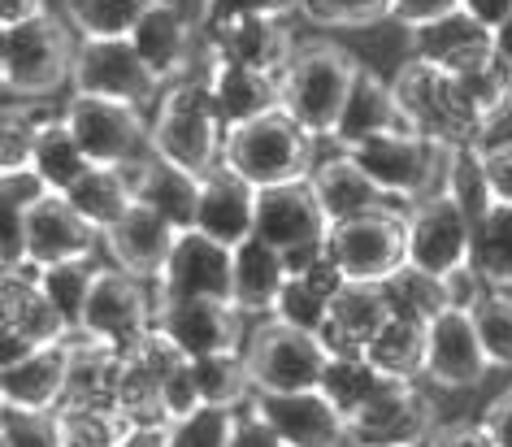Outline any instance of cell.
Wrapping results in <instances>:
<instances>
[{"label":"cell","instance_id":"obj_1","mask_svg":"<svg viewBox=\"0 0 512 447\" xmlns=\"http://www.w3.org/2000/svg\"><path fill=\"white\" fill-rule=\"evenodd\" d=\"M391 87L417 135L439 139V144H452V148H482L491 122L473 109V100L452 79V70H443L434 57L404 61Z\"/></svg>","mask_w":512,"mask_h":447},{"label":"cell","instance_id":"obj_2","mask_svg":"<svg viewBox=\"0 0 512 447\" xmlns=\"http://www.w3.org/2000/svg\"><path fill=\"white\" fill-rule=\"evenodd\" d=\"M356 74H361V61H356L348 48H339L330 40L300 44L296 57H291V66L278 74L283 109L304 126V131L335 135L343 105H348V96H352Z\"/></svg>","mask_w":512,"mask_h":447},{"label":"cell","instance_id":"obj_3","mask_svg":"<svg viewBox=\"0 0 512 447\" xmlns=\"http://www.w3.org/2000/svg\"><path fill=\"white\" fill-rule=\"evenodd\" d=\"M313 131L291 118L287 109L261 113L252 122H239L226 131L222 161L256 187H283L313 178Z\"/></svg>","mask_w":512,"mask_h":447},{"label":"cell","instance_id":"obj_4","mask_svg":"<svg viewBox=\"0 0 512 447\" xmlns=\"http://www.w3.org/2000/svg\"><path fill=\"white\" fill-rule=\"evenodd\" d=\"M226 131L230 126L222 122V109L209 92V83H183L174 87L170 96L161 100V113L152 122V152L165 161H174L178 170L187 174H213L222 165V148H226Z\"/></svg>","mask_w":512,"mask_h":447},{"label":"cell","instance_id":"obj_5","mask_svg":"<svg viewBox=\"0 0 512 447\" xmlns=\"http://www.w3.org/2000/svg\"><path fill=\"white\" fill-rule=\"evenodd\" d=\"M74 57H79V44L70 40L66 22L35 14L0 35V83L14 96H53L74 74Z\"/></svg>","mask_w":512,"mask_h":447},{"label":"cell","instance_id":"obj_6","mask_svg":"<svg viewBox=\"0 0 512 447\" xmlns=\"http://www.w3.org/2000/svg\"><path fill=\"white\" fill-rule=\"evenodd\" d=\"M343 152H352L356 165H361L387 196L417 204L447 187L456 148L439 144V139H426L417 131H395V135H374V139H365V144L343 148Z\"/></svg>","mask_w":512,"mask_h":447},{"label":"cell","instance_id":"obj_7","mask_svg":"<svg viewBox=\"0 0 512 447\" xmlns=\"http://www.w3.org/2000/svg\"><path fill=\"white\" fill-rule=\"evenodd\" d=\"M243 361H248L252 374V395L256 391H317L326 378L330 352L322 348V339L313 330H300L291 322H261L248 335V348H243Z\"/></svg>","mask_w":512,"mask_h":447},{"label":"cell","instance_id":"obj_8","mask_svg":"<svg viewBox=\"0 0 512 447\" xmlns=\"http://www.w3.org/2000/svg\"><path fill=\"white\" fill-rule=\"evenodd\" d=\"M326 248L339 261V270L356 283H387L395 270L408 265V213L391 209V204L356 213L348 222L330 226Z\"/></svg>","mask_w":512,"mask_h":447},{"label":"cell","instance_id":"obj_9","mask_svg":"<svg viewBox=\"0 0 512 447\" xmlns=\"http://www.w3.org/2000/svg\"><path fill=\"white\" fill-rule=\"evenodd\" d=\"M473 252V217L456 200L452 187L434 191L408 209V261L447 278Z\"/></svg>","mask_w":512,"mask_h":447},{"label":"cell","instance_id":"obj_10","mask_svg":"<svg viewBox=\"0 0 512 447\" xmlns=\"http://www.w3.org/2000/svg\"><path fill=\"white\" fill-rule=\"evenodd\" d=\"M66 122L79 148L87 152L92 165H126L148 157L144 144H152V131H144L139 122V109L126 105V100H105V96H79L74 92Z\"/></svg>","mask_w":512,"mask_h":447},{"label":"cell","instance_id":"obj_11","mask_svg":"<svg viewBox=\"0 0 512 447\" xmlns=\"http://www.w3.org/2000/svg\"><path fill=\"white\" fill-rule=\"evenodd\" d=\"M74 92L79 96H105V100H126V105H148L157 96L161 79L148 70L139 57L131 35L122 40H83L79 57H74Z\"/></svg>","mask_w":512,"mask_h":447},{"label":"cell","instance_id":"obj_12","mask_svg":"<svg viewBox=\"0 0 512 447\" xmlns=\"http://www.w3.org/2000/svg\"><path fill=\"white\" fill-rule=\"evenodd\" d=\"M157 330H165L191 361L217 352H239L243 343V309L235 300L187 296V300H157L152 313Z\"/></svg>","mask_w":512,"mask_h":447},{"label":"cell","instance_id":"obj_13","mask_svg":"<svg viewBox=\"0 0 512 447\" xmlns=\"http://www.w3.org/2000/svg\"><path fill=\"white\" fill-rule=\"evenodd\" d=\"M157 300H187V296H213L235 300V248L217 244L204 231H183L161 270Z\"/></svg>","mask_w":512,"mask_h":447},{"label":"cell","instance_id":"obj_14","mask_svg":"<svg viewBox=\"0 0 512 447\" xmlns=\"http://www.w3.org/2000/svg\"><path fill=\"white\" fill-rule=\"evenodd\" d=\"M256 239L274 244L283 257L326 244L330 217L309 178L304 183H283V187H261V200H256Z\"/></svg>","mask_w":512,"mask_h":447},{"label":"cell","instance_id":"obj_15","mask_svg":"<svg viewBox=\"0 0 512 447\" xmlns=\"http://www.w3.org/2000/svg\"><path fill=\"white\" fill-rule=\"evenodd\" d=\"M152 326L157 322H152V304L144 296V287H139V278H131L126 270H100L92 300L83 309L79 335L105 339L118 352H131Z\"/></svg>","mask_w":512,"mask_h":447},{"label":"cell","instance_id":"obj_16","mask_svg":"<svg viewBox=\"0 0 512 447\" xmlns=\"http://www.w3.org/2000/svg\"><path fill=\"white\" fill-rule=\"evenodd\" d=\"M122 417L131 426H161L165 408H161V391L170 374L187 361V352L165 335V330L152 326L144 339L135 343L131 352H122Z\"/></svg>","mask_w":512,"mask_h":447},{"label":"cell","instance_id":"obj_17","mask_svg":"<svg viewBox=\"0 0 512 447\" xmlns=\"http://www.w3.org/2000/svg\"><path fill=\"white\" fill-rule=\"evenodd\" d=\"M252 408L278 430L287 447H339L348 439V417L330 404V395L317 391H256Z\"/></svg>","mask_w":512,"mask_h":447},{"label":"cell","instance_id":"obj_18","mask_svg":"<svg viewBox=\"0 0 512 447\" xmlns=\"http://www.w3.org/2000/svg\"><path fill=\"white\" fill-rule=\"evenodd\" d=\"M434 417H439L434 404L413 382H404V387H395L391 395H382V400L361 408L348 421V443L352 447H421L439 430Z\"/></svg>","mask_w":512,"mask_h":447},{"label":"cell","instance_id":"obj_19","mask_svg":"<svg viewBox=\"0 0 512 447\" xmlns=\"http://www.w3.org/2000/svg\"><path fill=\"white\" fill-rule=\"evenodd\" d=\"M491 369V356L482 348V335L473 326L469 309H447L430 322L426 335V374L434 387L460 391V387H478L482 374Z\"/></svg>","mask_w":512,"mask_h":447},{"label":"cell","instance_id":"obj_20","mask_svg":"<svg viewBox=\"0 0 512 447\" xmlns=\"http://www.w3.org/2000/svg\"><path fill=\"white\" fill-rule=\"evenodd\" d=\"M256 200L261 187L248 183L235 165H217L213 174L200 178V209H196V231L226 248H239L243 239L256 235Z\"/></svg>","mask_w":512,"mask_h":447},{"label":"cell","instance_id":"obj_21","mask_svg":"<svg viewBox=\"0 0 512 447\" xmlns=\"http://www.w3.org/2000/svg\"><path fill=\"white\" fill-rule=\"evenodd\" d=\"M391 300H387V287L382 283H356L348 278L343 291L330 300L326 309V322L317 330L322 348L330 356H365V348L374 343V335L391 322Z\"/></svg>","mask_w":512,"mask_h":447},{"label":"cell","instance_id":"obj_22","mask_svg":"<svg viewBox=\"0 0 512 447\" xmlns=\"http://www.w3.org/2000/svg\"><path fill=\"white\" fill-rule=\"evenodd\" d=\"M178 226L165 213H157L152 204H131L118 222L105 231V244L118 261V270H126L131 278H161L165 261L178 244Z\"/></svg>","mask_w":512,"mask_h":447},{"label":"cell","instance_id":"obj_23","mask_svg":"<svg viewBox=\"0 0 512 447\" xmlns=\"http://www.w3.org/2000/svg\"><path fill=\"white\" fill-rule=\"evenodd\" d=\"M122 352L105 339H70V382L61 408H96V413H122Z\"/></svg>","mask_w":512,"mask_h":447},{"label":"cell","instance_id":"obj_24","mask_svg":"<svg viewBox=\"0 0 512 447\" xmlns=\"http://www.w3.org/2000/svg\"><path fill=\"white\" fill-rule=\"evenodd\" d=\"M209 48L226 61H239L248 70L261 74H283L296 57V40L278 18H230V22H213L209 31Z\"/></svg>","mask_w":512,"mask_h":447},{"label":"cell","instance_id":"obj_25","mask_svg":"<svg viewBox=\"0 0 512 447\" xmlns=\"http://www.w3.org/2000/svg\"><path fill=\"white\" fill-rule=\"evenodd\" d=\"M204 70H209L204 83H209L226 126H239V122L261 118V113L283 109V87H278L274 74H261V70L239 66V61L217 57L209 44H204Z\"/></svg>","mask_w":512,"mask_h":447},{"label":"cell","instance_id":"obj_26","mask_svg":"<svg viewBox=\"0 0 512 447\" xmlns=\"http://www.w3.org/2000/svg\"><path fill=\"white\" fill-rule=\"evenodd\" d=\"M96 235L100 231L61 196V191H53V196H44L35 209H27V252H31L35 265L92 257Z\"/></svg>","mask_w":512,"mask_h":447},{"label":"cell","instance_id":"obj_27","mask_svg":"<svg viewBox=\"0 0 512 447\" xmlns=\"http://www.w3.org/2000/svg\"><path fill=\"white\" fill-rule=\"evenodd\" d=\"M196 22L187 18L183 5H174V0H152V9L144 14V22L135 27V48L139 57L148 61V70L157 74V79H178L183 70H191V57H196Z\"/></svg>","mask_w":512,"mask_h":447},{"label":"cell","instance_id":"obj_28","mask_svg":"<svg viewBox=\"0 0 512 447\" xmlns=\"http://www.w3.org/2000/svg\"><path fill=\"white\" fill-rule=\"evenodd\" d=\"M395 131H413V122H408V113L400 105V96H395V87L391 83H382L374 70H365L356 74V83H352V96H348V105H343V118L335 126V144L339 148H356V144H365V139H374V135H395Z\"/></svg>","mask_w":512,"mask_h":447},{"label":"cell","instance_id":"obj_29","mask_svg":"<svg viewBox=\"0 0 512 447\" xmlns=\"http://www.w3.org/2000/svg\"><path fill=\"white\" fill-rule=\"evenodd\" d=\"M70 382V339L0 365V400L14 408H61Z\"/></svg>","mask_w":512,"mask_h":447},{"label":"cell","instance_id":"obj_30","mask_svg":"<svg viewBox=\"0 0 512 447\" xmlns=\"http://www.w3.org/2000/svg\"><path fill=\"white\" fill-rule=\"evenodd\" d=\"M0 335H18L31 348H48V343L74 339V330L40 283H31V278H5L0 283Z\"/></svg>","mask_w":512,"mask_h":447},{"label":"cell","instance_id":"obj_31","mask_svg":"<svg viewBox=\"0 0 512 447\" xmlns=\"http://www.w3.org/2000/svg\"><path fill=\"white\" fill-rule=\"evenodd\" d=\"M135 200L165 213L178 231H191L200 209V178L178 170L174 161L157 157V152H148V157L135 161Z\"/></svg>","mask_w":512,"mask_h":447},{"label":"cell","instance_id":"obj_32","mask_svg":"<svg viewBox=\"0 0 512 447\" xmlns=\"http://www.w3.org/2000/svg\"><path fill=\"white\" fill-rule=\"evenodd\" d=\"M313 191L317 200H322V209L330 217V226L335 222H348L356 213H369L378 209V204H387V191H382L374 178H369L361 165H356L352 152H339L335 161H322L313 170Z\"/></svg>","mask_w":512,"mask_h":447},{"label":"cell","instance_id":"obj_33","mask_svg":"<svg viewBox=\"0 0 512 447\" xmlns=\"http://www.w3.org/2000/svg\"><path fill=\"white\" fill-rule=\"evenodd\" d=\"M287 278V257L274 244L252 235L235 248V304L243 313H274Z\"/></svg>","mask_w":512,"mask_h":447},{"label":"cell","instance_id":"obj_34","mask_svg":"<svg viewBox=\"0 0 512 447\" xmlns=\"http://www.w3.org/2000/svg\"><path fill=\"white\" fill-rule=\"evenodd\" d=\"M100 235L135 204V161L126 165H92L70 191H61Z\"/></svg>","mask_w":512,"mask_h":447},{"label":"cell","instance_id":"obj_35","mask_svg":"<svg viewBox=\"0 0 512 447\" xmlns=\"http://www.w3.org/2000/svg\"><path fill=\"white\" fill-rule=\"evenodd\" d=\"M395 387H404V382L382 374L369 356H330L326 378H322V391L330 395V404H335L348 421L361 413V408L382 400V395H391Z\"/></svg>","mask_w":512,"mask_h":447},{"label":"cell","instance_id":"obj_36","mask_svg":"<svg viewBox=\"0 0 512 447\" xmlns=\"http://www.w3.org/2000/svg\"><path fill=\"white\" fill-rule=\"evenodd\" d=\"M426 335H430V322L391 313V322L374 335V343L365 348V356L382 369V374H391L400 382H413V378L426 374Z\"/></svg>","mask_w":512,"mask_h":447},{"label":"cell","instance_id":"obj_37","mask_svg":"<svg viewBox=\"0 0 512 447\" xmlns=\"http://www.w3.org/2000/svg\"><path fill=\"white\" fill-rule=\"evenodd\" d=\"M469 261L482 274L486 287H495V291L512 287V204L508 200H495L482 222L473 226Z\"/></svg>","mask_w":512,"mask_h":447},{"label":"cell","instance_id":"obj_38","mask_svg":"<svg viewBox=\"0 0 512 447\" xmlns=\"http://www.w3.org/2000/svg\"><path fill=\"white\" fill-rule=\"evenodd\" d=\"M31 165L48 178V187L53 191H70L87 170H92V161H87V152L79 148V139H74L66 118H44L40 122Z\"/></svg>","mask_w":512,"mask_h":447},{"label":"cell","instance_id":"obj_39","mask_svg":"<svg viewBox=\"0 0 512 447\" xmlns=\"http://www.w3.org/2000/svg\"><path fill=\"white\" fill-rule=\"evenodd\" d=\"M382 287H387L391 309H395V313H404V317H417V322H434L439 313L456 309L447 278L430 274V270H421V265H413V261H408L404 270H395Z\"/></svg>","mask_w":512,"mask_h":447},{"label":"cell","instance_id":"obj_40","mask_svg":"<svg viewBox=\"0 0 512 447\" xmlns=\"http://www.w3.org/2000/svg\"><path fill=\"white\" fill-rule=\"evenodd\" d=\"M152 0H66V14L83 40H122L135 35Z\"/></svg>","mask_w":512,"mask_h":447},{"label":"cell","instance_id":"obj_41","mask_svg":"<svg viewBox=\"0 0 512 447\" xmlns=\"http://www.w3.org/2000/svg\"><path fill=\"white\" fill-rule=\"evenodd\" d=\"M96 278H100V270L92 265V257H70V261H57V265H44L40 270V287L61 309V317L70 322L74 335H79V326H83V309H87V300H92Z\"/></svg>","mask_w":512,"mask_h":447},{"label":"cell","instance_id":"obj_42","mask_svg":"<svg viewBox=\"0 0 512 447\" xmlns=\"http://www.w3.org/2000/svg\"><path fill=\"white\" fill-rule=\"evenodd\" d=\"M196 378H200V395L213 408H239L252 395V374L243 352H217V356H200L196 361Z\"/></svg>","mask_w":512,"mask_h":447},{"label":"cell","instance_id":"obj_43","mask_svg":"<svg viewBox=\"0 0 512 447\" xmlns=\"http://www.w3.org/2000/svg\"><path fill=\"white\" fill-rule=\"evenodd\" d=\"M447 187L456 191V200L465 204V213L473 217V226L486 217V209L495 204L491 170H486V148H456L452 152V178Z\"/></svg>","mask_w":512,"mask_h":447},{"label":"cell","instance_id":"obj_44","mask_svg":"<svg viewBox=\"0 0 512 447\" xmlns=\"http://www.w3.org/2000/svg\"><path fill=\"white\" fill-rule=\"evenodd\" d=\"M0 447H66L57 408H14L0 413Z\"/></svg>","mask_w":512,"mask_h":447},{"label":"cell","instance_id":"obj_45","mask_svg":"<svg viewBox=\"0 0 512 447\" xmlns=\"http://www.w3.org/2000/svg\"><path fill=\"white\" fill-rule=\"evenodd\" d=\"M469 313H473V326H478L491 365L512 369V296L508 291H486Z\"/></svg>","mask_w":512,"mask_h":447},{"label":"cell","instance_id":"obj_46","mask_svg":"<svg viewBox=\"0 0 512 447\" xmlns=\"http://www.w3.org/2000/svg\"><path fill=\"white\" fill-rule=\"evenodd\" d=\"M230 434H235V408L204 404L191 417L170 421L165 447H230Z\"/></svg>","mask_w":512,"mask_h":447},{"label":"cell","instance_id":"obj_47","mask_svg":"<svg viewBox=\"0 0 512 447\" xmlns=\"http://www.w3.org/2000/svg\"><path fill=\"white\" fill-rule=\"evenodd\" d=\"M57 413L66 447H118L131 426L122 413H96V408H57Z\"/></svg>","mask_w":512,"mask_h":447},{"label":"cell","instance_id":"obj_48","mask_svg":"<svg viewBox=\"0 0 512 447\" xmlns=\"http://www.w3.org/2000/svg\"><path fill=\"white\" fill-rule=\"evenodd\" d=\"M300 9L313 27H374L395 14V0H304Z\"/></svg>","mask_w":512,"mask_h":447},{"label":"cell","instance_id":"obj_49","mask_svg":"<svg viewBox=\"0 0 512 447\" xmlns=\"http://www.w3.org/2000/svg\"><path fill=\"white\" fill-rule=\"evenodd\" d=\"M35 135L40 122L27 105H5V122H0V170H22L35 157Z\"/></svg>","mask_w":512,"mask_h":447},{"label":"cell","instance_id":"obj_50","mask_svg":"<svg viewBox=\"0 0 512 447\" xmlns=\"http://www.w3.org/2000/svg\"><path fill=\"white\" fill-rule=\"evenodd\" d=\"M326 309H330V300L322 296V291H313L304 278H287V287H283V296H278L274 304V317L278 322H291V326H300V330H322L326 322Z\"/></svg>","mask_w":512,"mask_h":447},{"label":"cell","instance_id":"obj_51","mask_svg":"<svg viewBox=\"0 0 512 447\" xmlns=\"http://www.w3.org/2000/svg\"><path fill=\"white\" fill-rule=\"evenodd\" d=\"M161 408H165V421H178V417H191L196 408H204V395H200V378H196V361H187L174 369L170 382L161 391Z\"/></svg>","mask_w":512,"mask_h":447},{"label":"cell","instance_id":"obj_52","mask_svg":"<svg viewBox=\"0 0 512 447\" xmlns=\"http://www.w3.org/2000/svg\"><path fill=\"white\" fill-rule=\"evenodd\" d=\"M0 196L5 204H14V209H35L44 196H53V187H48V178L35 170V165H22V170H5L0 174Z\"/></svg>","mask_w":512,"mask_h":447},{"label":"cell","instance_id":"obj_53","mask_svg":"<svg viewBox=\"0 0 512 447\" xmlns=\"http://www.w3.org/2000/svg\"><path fill=\"white\" fill-rule=\"evenodd\" d=\"M460 14V0H395V22L413 31H426V27H439V22L456 18Z\"/></svg>","mask_w":512,"mask_h":447},{"label":"cell","instance_id":"obj_54","mask_svg":"<svg viewBox=\"0 0 512 447\" xmlns=\"http://www.w3.org/2000/svg\"><path fill=\"white\" fill-rule=\"evenodd\" d=\"M304 0H213V22L230 18H283L291 9H300Z\"/></svg>","mask_w":512,"mask_h":447},{"label":"cell","instance_id":"obj_55","mask_svg":"<svg viewBox=\"0 0 512 447\" xmlns=\"http://www.w3.org/2000/svg\"><path fill=\"white\" fill-rule=\"evenodd\" d=\"M230 447H287V443L278 439V430L248 404V408H243V413L235 417V434H230Z\"/></svg>","mask_w":512,"mask_h":447},{"label":"cell","instance_id":"obj_56","mask_svg":"<svg viewBox=\"0 0 512 447\" xmlns=\"http://www.w3.org/2000/svg\"><path fill=\"white\" fill-rule=\"evenodd\" d=\"M426 447H499V443L482 421H452V426L434 430Z\"/></svg>","mask_w":512,"mask_h":447},{"label":"cell","instance_id":"obj_57","mask_svg":"<svg viewBox=\"0 0 512 447\" xmlns=\"http://www.w3.org/2000/svg\"><path fill=\"white\" fill-rule=\"evenodd\" d=\"M460 14L495 35L504 22H512V0H460Z\"/></svg>","mask_w":512,"mask_h":447},{"label":"cell","instance_id":"obj_58","mask_svg":"<svg viewBox=\"0 0 512 447\" xmlns=\"http://www.w3.org/2000/svg\"><path fill=\"white\" fill-rule=\"evenodd\" d=\"M486 170H491L495 200L512 204V139L508 144H499V148H486Z\"/></svg>","mask_w":512,"mask_h":447},{"label":"cell","instance_id":"obj_59","mask_svg":"<svg viewBox=\"0 0 512 447\" xmlns=\"http://www.w3.org/2000/svg\"><path fill=\"white\" fill-rule=\"evenodd\" d=\"M482 426L495 434V443H499V447H512V387H508L504 395H495L491 404H486Z\"/></svg>","mask_w":512,"mask_h":447},{"label":"cell","instance_id":"obj_60","mask_svg":"<svg viewBox=\"0 0 512 447\" xmlns=\"http://www.w3.org/2000/svg\"><path fill=\"white\" fill-rule=\"evenodd\" d=\"M165 434H170V421H161V426H126L118 447H165Z\"/></svg>","mask_w":512,"mask_h":447},{"label":"cell","instance_id":"obj_61","mask_svg":"<svg viewBox=\"0 0 512 447\" xmlns=\"http://www.w3.org/2000/svg\"><path fill=\"white\" fill-rule=\"evenodd\" d=\"M35 14H48L44 0H0V18H5V27H14V22H27Z\"/></svg>","mask_w":512,"mask_h":447},{"label":"cell","instance_id":"obj_62","mask_svg":"<svg viewBox=\"0 0 512 447\" xmlns=\"http://www.w3.org/2000/svg\"><path fill=\"white\" fill-rule=\"evenodd\" d=\"M209 14H213V0H209Z\"/></svg>","mask_w":512,"mask_h":447}]
</instances>
